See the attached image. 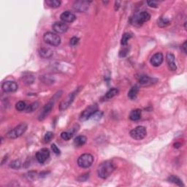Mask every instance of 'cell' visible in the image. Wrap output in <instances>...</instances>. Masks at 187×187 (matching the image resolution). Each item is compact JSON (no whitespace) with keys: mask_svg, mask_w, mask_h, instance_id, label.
Here are the masks:
<instances>
[{"mask_svg":"<svg viewBox=\"0 0 187 187\" xmlns=\"http://www.w3.org/2000/svg\"><path fill=\"white\" fill-rule=\"evenodd\" d=\"M45 4L51 8H57V7H60L62 2L59 1V0H47L45 2Z\"/></svg>","mask_w":187,"mask_h":187,"instance_id":"cb8c5ba5","label":"cell"},{"mask_svg":"<svg viewBox=\"0 0 187 187\" xmlns=\"http://www.w3.org/2000/svg\"><path fill=\"white\" fill-rule=\"evenodd\" d=\"M18 84L14 81H6L2 85V88L5 93H13L18 89Z\"/></svg>","mask_w":187,"mask_h":187,"instance_id":"9c48e42d","label":"cell"},{"mask_svg":"<svg viewBox=\"0 0 187 187\" xmlns=\"http://www.w3.org/2000/svg\"><path fill=\"white\" fill-rule=\"evenodd\" d=\"M148 5L151 7H158V2L156 1H148Z\"/></svg>","mask_w":187,"mask_h":187,"instance_id":"8d00e7d4","label":"cell"},{"mask_svg":"<svg viewBox=\"0 0 187 187\" xmlns=\"http://www.w3.org/2000/svg\"><path fill=\"white\" fill-rule=\"evenodd\" d=\"M27 175H27V178L29 179V180H34L37 175V173L34 171H31V172H29V173H28Z\"/></svg>","mask_w":187,"mask_h":187,"instance_id":"836d02e7","label":"cell"},{"mask_svg":"<svg viewBox=\"0 0 187 187\" xmlns=\"http://www.w3.org/2000/svg\"><path fill=\"white\" fill-rule=\"evenodd\" d=\"M131 38H132V34H129V33H125V34H124L123 36H122L121 41V45L123 46L127 45V43H128V41L130 40Z\"/></svg>","mask_w":187,"mask_h":187,"instance_id":"4316f807","label":"cell"},{"mask_svg":"<svg viewBox=\"0 0 187 187\" xmlns=\"http://www.w3.org/2000/svg\"><path fill=\"white\" fill-rule=\"evenodd\" d=\"M180 146H181V144L180 143V142H175V143L174 144V147L176 148V149L180 148Z\"/></svg>","mask_w":187,"mask_h":187,"instance_id":"ab89813d","label":"cell"},{"mask_svg":"<svg viewBox=\"0 0 187 187\" xmlns=\"http://www.w3.org/2000/svg\"><path fill=\"white\" fill-rule=\"evenodd\" d=\"M10 167L11 168H13V169H15V170L19 169V168L21 167V161L18 160L13 161V162L10 163Z\"/></svg>","mask_w":187,"mask_h":187,"instance_id":"f1b7e54d","label":"cell"},{"mask_svg":"<svg viewBox=\"0 0 187 187\" xmlns=\"http://www.w3.org/2000/svg\"><path fill=\"white\" fill-rule=\"evenodd\" d=\"M78 42H79V38H77V37H73V38H72L71 39H70V45L75 46V45H76L77 43H78Z\"/></svg>","mask_w":187,"mask_h":187,"instance_id":"d6a6232c","label":"cell"},{"mask_svg":"<svg viewBox=\"0 0 187 187\" xmlns=\"http://www.w3.org/2000/svg\"><path fill=\"white\" fill-rule=\"evenodd\" d=\"M60 18L64 23H73L76 19V16L70 11H65L61 14Z\"/></svg>","mask_w":187,"mask_h":187,"instance_id":"5bb4252c","label":"cell"},{"mask_svg":"<svg viewBox=\"0 0 187 187\" xmlns=\"http://www.w3.org/2000/svg\"><path fill=\"white\" fill-rule=\"evenodd\" d=\"M27 129V124L26 123H21L14 129H11L6 134L7 138L10 139H16L21 137Z\"/></svg>","mask_w":187,"mask_h":187,"instance_id":"7a4b0ae2","label":"cell"},{"mask_svg":"<svg viewBox=\"0 0 187 187\" xmlns=\"http://www.w3.org/2000/svg\"><path fill=\"white\" fill-rule=\"evenodd\" d=\"M86 137L83 136V135H80V136H77L75 138V140H74L73 141V144L75 145V146H76V147H81V146H83L86 143Z\"/></svg>","mask_w":187,"mask_h":187,"instance_id":"d6986e66","label":"cell"},{"mask_svg":"<svg viewBox=\"0 0 187 187\" xmlns=\"http://www.w3.org/2000/svg\"><path fill=\"white\" fill-rule=\"evenodd\" d=\"M73 135V133H70L68 132H63L62 134H61V138H62L63 140L67 141V140H69L72 138Z\"/></svg>","mask_w":187,"mask_h":187,"instance_id":"4dcf8cb0","label":"cell"},{"mask_svg":"<svg viewBox=\"0 0 187 187\" xmlns=\"http://www.w3.org/2000/svg\"><path fill=\"white\" fill-rule=\"evenodd\" d=\"M90 2L88 1H82V0H79V1H75L73 4V9L75 11L78 13L85 12L88 9Z\"/></svg>","mask_w":187,"mask_h":187,"instance_id":"ba28073f","label":"cell"},{"mask_svg":"<svg viewBox=\"0 0 187 187\" xmlns=\"http://www.w3.org/2000/svg\"><path fill=\"white\" fill-rule=\"evenodd\" d=\"M53 30L58 34H63L68 30V25L64 22H56L52 26Z\"/></svg>","mask_w":187,"mask_h":187,"instance_id":"4fadbf2b","label":"cell"},{"mask_svg":"<svg viewBox=\"0 0 187 187\" xmlns=\"http://www.w3.org/2000/svg\"><path fill=\"white\" fill-rule=\"evenodd\" d=\"M139 92V87L138 86H134L131 88L128 92V97L132 100H134L137 98Z\"/></svg>","mask_w":187,"mask_h":187,"instance_id":"44dd1931","label":"cell"},{"mask_svg":"<svg viewBox=\"0 0 187 187\" xmlns=\"http://www.w3.org/2000/svg\"><path fill=\"white\" fill-rule=\"evenodd\" d=\"M39 107V103L38 102H35L31 103V104L27 105V107H26L25 111L27 113H31L34 112V110H36Z\"/></svg>","mask_w":187,"mask_h":187,"instance_id":"d4e9b609","label":"cell"},{"mask_svg":"<svg viewBox=\"0 0 187 187\" xmlns=\"http://www.w3.org/2000/svg\"><path fill=\"white\" fill-rule=\"evenodd\" d=\"M170 22L168 21L167 19H165V18H161L158 21V25L160 26V27H166L167 26L170 25Z\"/></svg>","mask_w":187,"mask_h":187,"instance_id":"f546056e","label":"cell"},{"mask_svg":"<svg viewBox=\"0 0 187 187\" xmlns=\"http://www.w3.org/2000/svg\"><path fill=\"white\" fill-rule=\"evenodd\" d=\"M115 165L111 161H105L98 167L97 174L99 178L105 179L108 178L115 170Z\"/></svg>","mask_w":187,"mask_h":187,"instance_id":"6da1fadb","label":"cell"},{"mask_svg":"<svg viewBox=\"0 0 187 187\" xmlns=\"http://www.w3.org/2000/svg\"><path fill=\"white\" fill-rule=\"evenodd\" d=\"M75 96V93H71L70 94H69V95L66 97V99L60 103V105H59V110L63 111L67 110V109L70 106V105L72 104V102H73Z\"/></svg>","mask_w":187,"mask_h":187,"instance_id":"7c38bea8","label":"cell"},{"mask_svg":"<svg viewBox=\"0 0 187 187\" xmlns=\"http://www.w3.org/2000/svg\"><path fill=\"white\" fill-rule=\"evenodd\" d=\"M166 60L169 69L171 70V71H175V70H177V65L176 64H175V56L171 53H167Z\"/></svg>","mask_w":187,"mask_h":187,"instance_id":"2e32d148","label":"cell"},{"mask_svg":"<svg viewBox=\"0 0 187 187\" xmlns=\"http://www.w3.org/2000/svg\"><path fill=\"white\" fill-rule=\"evenodd\" d=\"M153 78H151V77H150L149 76H148V75H140V77H138V82L140 83V84L143 85V86H147V85H150L153 82Z\"/></svg>","mask_w":187,"mask_h":187,"instance_id":"ac0fdd59","label":"cell"},{"mask_svg":"<svg viewBox=\"0 0 187 187\" xmlns=\"http://www.w3.org/2000/svg\"><path fill=\"white\" fill-rule=\"evenodd\" d=\"M55 101H56V99H55V96H54V98H52L51 100L50 101L49 103H47L45 106H44V107L42 108V110L41 111V113H40V115H39L38 119L40 120V121H42V120H44L50 113H51V110H52V109L53 107V105H54V103H55Z\"/></svg>","mask_w":187,"mask_h":187,"instance_id":"52a82bcc","label":"cell"},{"mask_svg":"<svg viewBox=\"0 0 187 187\" xmlns=\"http://www.w3.org/2000/svg\"><path fill=\"white\" fill-rule=\"evenodd\" d=\"M167 181L170 183H173L174 184H176L179 186H184V184H183V181L179 178L178 177L176 176V175H170V176L168 178Z\"/></svg>","mask_w":187,"mask_h":187,"instance_id":"7402d4cb","label":"cell"},{"mask_svg":"<svg viewBox=\"0 0 187 187\" xmlns=\"http://www.w3.org/2000/svg\"><path fill=\"white\" fill-rule=\"evenodd\" d=\"M26 107H27V105L23 101H19L16 103V108L18 111H23L26 110Z\"/></svg>","mask_w":187,"mask_h":187,"instance_id":"83f0119b","label":"cell"},{"mask_svg":"<svg viewBox=\"0 0 187 187\" xmlns=\"http://www.w3.org/2000/svg\"><path fill=\"white\" fill-rule=\"evenodd\" d=\"M23 81L26 84L30 85L31 83H34V77L33 75H31V74H28V75H26L24 76H23Z\"/></svg>","mask_w":187,"mask_h":187,"instance_id":"484cf974","label":"cell"},{"mask_svg":"<svg viewBox=\"0 0 187 187\" xmlns=\"http://www.w3.org/2000/svg\"><path fill=\"white\" fill-rule=\"evenodd\" d=\"M39 54L40 57L44 59H49L53 56V51L50 49H46V48H42L39 51Z\"/></svg>","mask_w":187,"mask_h":187,"instance_id":"e0dca14e","label":"cell"},{"mask_svg":"<svg viewBox=\"0 0 187 187\" xmlns=\"http://www.w3.org/2000/svg\"><path fill=\"white\" fill-rule=\"evenodd\" d=\"M142 115V111L140 109H135L133 110L132 112L129 114V118L132 121H138V120L140 119Z\"/></svg>","mask_w":187,"mask_h":187,"instance_id":"ffe728a7","label":"cell"},{"mask_svg":"<svg viewBox=\"0 0 187 187\" xmlns=\"http://www.w3.org/2000/svg\"><path fill=\"white\" fill-rule=\"evenodd\" d=\"M43 40L46 43L52 46H58L61 43L60 37L53 32L45 33L43 36Z\"/></svg>","mask_w":187,"mask_h":187,"instance_id":"277c9868","label":"cell"},{"mask_svg":"<svg viewBox=\"0 0 187 187\" xmlns=\"http://www.w3.org/2000/svg\"><path fill=\"white\" fill-rule=\"evenodd\" d=\"M119 4H120V2H115V10H118V7H119Z\"/></svg>","mask_w":187,"mask_h":187,"instance_id":"f35d334b","label":"cell"},{"mask_svg":"<svg viewBox=\"0 0 187 187\" xmlns=\"http://www.w3.org/2000/svg\"><path fill=\"white\" fill-rule=\"evenodd\" d=\"M51 149H52L53 152L55 154H60V150H59V148L57 147L55 144H52V145H51Z\"/></svg>","mask_w":187,"mask_h":187,"instance_id":"e575fe53","label":"cell"},{"mask_svg":"<svg viewBox=\"0 0 187 187\" xmlns=\"http://www.w3.org/2000/svg\"><path fill=\"white\" fill-rule=\"evenodd\" d=\"M50 156V151L48 149H42L36 153V159L40 164H43L47 161Z\"/></svg>","mask_w":187,"mask_h":187,"instance_id":"30bf717a","label":"cell"},{"mask_svg":"<svg viewBox=\"0 0 187 187\" xmlns=\"http://www.w3.org/2000/svg\"><path fill=\"white\" fill-rule=\"evenodd\" d=\"M118 93H119V91L117 88H111L105 94V98L106 99H110L111 98L114 97L115 96L118 95Z\"/></svg>","mask_w":187,"mask_h":187,"instance_id":"603a6c76","label":"cell"},{"mask_svg":"<svg viewBox=\"0 0 187 187\" xmlns=\"http://www.w3.org/2000/svg\"><path fill=\"white\" fill-rule=\"evenodd\" d=\"M53 136H54V135H53V132H48L45 135V137H44V140H45V142H49L53 138Z\"/></svg>","mask_w":187,"mask_h":187,"instance_id":"1f68e13d","label":"cell"},{"mask_svg":"<svg viewBox=\"0 0 187 187\" xmlns=\"http://www.w3.org/2000/svg\"><path fill=\"white\" fill-rule=\"evenodd\" d=\"M94 162V156L90 153H84L77 159V164L80 167L88 168Z\"/></svg>","mask_w":187,"mask_h":187,"instance_id":"3957f363","label":"cell"},{"mask_svg":"<svg viewBox=\"0 0 187 187\" xmlns=\"http://www.w3.org/2000/svg\"><path fill=\"white\" fill-rule=\"evenodd\" d=\"M186 45H187V42L185 41L184 42V44L182 45V46H181V49H182V51H184L185 54H186Z\"/></svg>","mask_w":187,"mask_h":187,"instance_id":"74e56055","label":"cell"},{"mask_svg":"<svg viewBox=\"0 0 187 187\" xmlns=\"http://www.w3.org/2000/svg\"><path fill=\"white\" fill-rule=\"evenodd\" d=\"M151 18V15L146 11H142V12L137 15L135 18V23L138 25H142L144 23L149 21Z\"/></svg>","mask_w":187,"mask_h":187,"instance_id":"8fae6325","label":"cell"},{"mask_svg":"<svg viewBox=\"0 0 187 187\" xmlns=\"http://www.w3.org/2000/svg\"><path fill=\"white\" fill-rule=\"evenodd\" d=\"M129 53V50L127 49L124 48L123 50H121L119 53V56L120 57H125L127 55V53Z\"/></svg>","mask_w":187,"mask_h":187,"instance_id":"d590c367","label":"cell"},{"mask_svg":"<svg viewBox=\"0 0 187 187\" xmlns=\"http://www.w3.org/2000/svg\"><path fill=\"white\" fill-rule=\"evenodd\" d=\"M129 135H130L131 138L134 139V140H140L146 138V135H147V131H146V128L145 127L139 126V127H135V129L131 130Z\"/></svg>","mask_w":187,"mask_h":187,"instance_id":"5b68a950","label":"cell"},{"mask_svg":"<svg viewBox=\"0 0 187 187\" xmlns=\"http://www.w3.org/2000/svg\"><path fill=\"white\" fill-rule=\"evenodd\" d=\"M164 60V56L162 53H156L154 55L152 56L151 58L150 62L153 67H159L162 64Z\"/></svg>","mask_w":187,"mask_h":187,"instance_id":"9a60e30c","label":"cell"},{"mask_svg":"<svg viewBox=\"0 0 187 187\" xmlns=\"http://www.w3.org/2000/svg\"><path fill=\"white\" fill-rule=\"evenodd\" d=\"M97 110H98V106L97 104L90 105V106L87 107L81 113L79 119H80V121H86V120L89 119L90 118H92V116H93Z\"/></svg>","mask_w":187,"mask_h":187,"instance_id":"8992f818","label":"cell"}]
</instances>
